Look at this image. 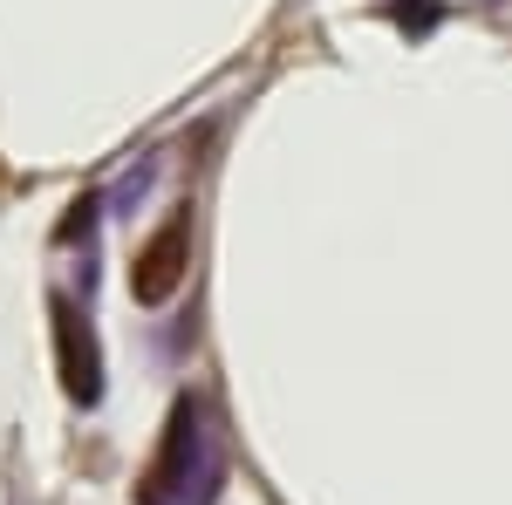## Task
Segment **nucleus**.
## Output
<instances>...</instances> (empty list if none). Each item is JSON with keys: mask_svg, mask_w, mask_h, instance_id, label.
Instances as JSON below:
<instances>
[{"mask_svg": "<svg viewBox=\"0 0 512 505\" xmlns=\"http://www.w3.org/2000/svg\"><path fill=\"white\" fill-rule=\"evenodd\" d=\"M185 267H192V226H185V219H164L158 233L137 246V267H130V294H137L144 308H158V301H171V294H178Z\"/></svg>", "mask_w": 512, "mask_h": 505, "instance_id": "f257e3e1", "label": "nucleus"}, {"mask_svg": "<svg viewBox=\"0 0 512 505\" xmlns=\"http://www.w3.org/2000/svg\"><path fill=\"white\" fill-rule=\"evenodd\" d=\"M55 342H62V389L76 396V403H96V342H89V328L76 321L69 301H55Z\"/></svg>", "mask_w": 512, "mask_h": 505, "instance_id": "f03ea898", "label": "nucleus"}]
</instances>
